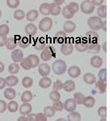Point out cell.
<instances>
[{
	"mask_svg": "<svg viewBox=\"0 0 110 121\" xmlns=\"http://www.w3.org/2000/svg\"><path fill=\"white\" fill-rule=\"evenodd\" d=\"M52 70H53V73L56 74V75H61V74H64L66 72L67 66H66V64L65 63L64 60L57 59L53 63Z\"/></svg>",
	"mask_w": 110,
	"mask_h": 121,
	"instance_id": "1",
	"label": "cell"
},
{
	"mask_svg": "<svg viewBox=\"0 0 110 121\" xmlns=\"http://www.w3.org/2000/svg\"><path fill=\"white\" fill-rule=\"evenodd\" d=\"M104 21L98 16H92L87 20V25L92 31L99 30L103 28Z\"/></svg>",
	"mask_w": 110,
	"mask_h": 121,
	"instance_id": "2",
	"label": "cell"
},
{
	"mask_svg": "<svg viewBox=\"0 0 110 121\" xmlns=\"http://www.w3.org/2000/svg\"><path fill=\"white\" fill-rule=\"evenodd\" d=\"M56 55V51L53 46H45L41 53V59L43 61H49Z\"/></svg>",
	"mask_w": 110,
	"mask_h": 121,
	"instance_id": "3",
	"label": "cell"
},
{
	"mask_svg": "<svg viewBox=\"0 0 110 121\" xmlns=\"http://www.w3.org/2000/svg\"><path fill=\"white\" fill-rule=\"evenodd\" d=\"M53 26V20L50 19L49 17H45L41 20L39 23V29L41 32H48L51 29Z\"/></svg>",
	"mask_w": 110,
	"mask_h": 121,
	"instance_id": "4",
	"label": "cell"
},
{
	"mask_svg": "<svg viewBox=\"0 0 110 121\" xmlns=\"http://www.w3.org/2000/svg\"><path fill=\"white\" fill-rule=\"evenodd\" d=\"M80 10L84 14H91L94 12L95 10V6L92 3V2L89 1V0H86V1H83V3H81L79 7Z\"/></svg>",
	"mask_w": 110,
	"mask_h": 121,
	"instance_id": "5",
	"label": "cell"
},
{
	"mask_svg": "<svg viewBox=\"0 0 110 121\" xmlns=\"http://www.w3.org/2000/svg\"><path fill=\"white\" fill-rule=\"evenodd\" d=\"M14 38L17 42V44L21 48L24 49V48L29 47V44H30V40L28 37H20L17 35V36H14Z\"/></svg>",
	"mask_w": 110,
	"mask_h": 121,
	"instance_id": "6",
	"label": "cell"
},
{
	"mask_svg": "<svg viewBox=\"0 0 110 121\" xmlns=\"http://www.w3.org/2000/svg\"><path fill=\"white\" fill-rule=\"evenodd\" d=\"M76 107H77V104L75 103L73 98H68L63 103V109H65L66 111H69V112L75 111Z\"/></svg>",
	"mask_w": 110,
	"mask_h": 121,
	"instance_id": "7",
	"label": "cell"
},
{
	"mask_svg": "<svg viewBox=\"0 0 110 121\" xmlns=\"http://www.w3.org/2000/svg\"><path fill=\"white\" fill-rule=\"evenodd\" d=\"M74 46L71 43H63L61 44L60 51L62 55H70L73 53Z\"/></svg>",
	"mask_w": 110,
	"mask_h": 121,
	"instance_id": "8",
	"label": "cell"
},
{
	"mask_svg": "<svg viewBox=\"0 0 110 121\" xmlns=\"http://www.w3.org/2000/svg\"><path fill=\"white\" fill-rule=\"evenodd\" d=\"M50 71H51V68H50L49 65L44 63V64H41L38 65V72L40 73L41 76L44 77H47L49 74Z\"/></svg>",
	"mask_w": 110,
	"mask_h": 121,
	"instance_id": "9",
	"label": "cell"
},
{
	"mask_svg": "<svg viewBox=\"0 0 110 121\" xmlns=\"http://www.w3.org/2000/svg\"><path fill=\"white\" fill-rule=\"evenodd\" d=\"M11 56H12V59L13 60V62L17 64V63H20L24 59V53L21 50L15 49L12 52V55Z\"/></svg>",
	"mask_w": 110,
	"mask_h": 121,
	"instance_id": "10",
	"label": "cell"
},
{
	"mask_svg": "<svg viewBox=\"0 0 110 121\" xmlns=\"http://www.w3.org/2000/svg\"><path fill=\"white\" fill-rule=\"evenodd\" d=\"M19 111H20V115L27 116L28 115H29L32 112V111H33V107H32V105L30 103H23L20 107Z\"/></svg>",
	"mask_w": 110,
	"mask_h": 121,
	"instance_id": "11",
	"label": "cell"
},
{
	"mask_svg": "<svg viewBox=\"0 0 110 121\" xmlns=\"http://www.w3.org/2000/svg\"><path fill=\"white\" fill-rule=\"evenodd\" d=\"M76 29V25L74 22L71 20H67L63 25V30L66 33H73Z\"/></svg>",
	"mask_w": 110,
	"mask_h": 121,
	"instance_id": "12",
	"label": "cell"
},
{
	"mask_svg": "<svg viewBox=\"0 0 110 121\" xmlns=\"http://www.w3.org/2000/svg\"><path fill=\"white\" fill-rule=\"evenodd\" d=\"M85 35L90 44L97 43V40L99 39V35L96 31H92V30L88 31V32L86 33Z\"/></svg>",
	"mask_w": 110,
	"mask_h": 121,
	"instance_id": "13",
	"label": "cell"
},
{
	"mask_svg": "<svg viewBox=\"0 0 110 121\" xmlns=\"http://www.w3.org/2000/svg\"><path fill=\"white\" fill-rule=\"evenodd\" d=\"M67 72L71 78H77L81 74V69L78 66H71L68 68Z\"/></svg>",
	"mask_w": 110,
	"mask_h": 121,
	"instance_id": "14",
	"label": "cell"
},
{
	"mask_svg": "<svg viewBox=\"0 0 110 121\" xmlns=\"http://www.w3.org/2000/svg\"><path fill=\"white\" fill-rule=\"evenodd\" d=\"M91 65L94 68H100V67L103 64V59H102L100 56H98V55H95V56H92V59L90 60Z\"/></svg>",
	"mask_w": 110,
	"mask_h": 121,
	"instance_id": "15",
	"label": "cell"
},
{
	"mask_svg": "<svg viewBox=\"0 0 110 121\" xmlns=\"http://www.w3.org/2000/svg\"><path fill=\"white\" fill-rule=\"evenodd\" d=\"M26 58H27L29 64H30L32 68H36V67H37L40 64V59L36 55H29V56H27Z\"/></svg>",
	"mask_w": 110,
	"mask_h": 121,
	"instance_id": "16",
	"label": "cell"
},
{
	"mask_svg": "<svg viewBox=\"0 0 110 121\" xmlns=\"http://www.w3.org/2000/svg\"><path fill=\"white\" fill-rule=\"evenodd\" d=\"M75 83L74 81H73L72 80H68V81H65L62 85V89H64L66 92H72L73 90H74L75 89Z\"/></svg>",
	"mask_w": 110,
	"mask_h": 121,
	"instance_id": "17",
	"label": "cell"
},
{
	"mask_svg": "<svg viewBox=\"0 0 110 121\" xmlns=\"http://www.w3.org/2000/svg\"><path fill=\"white\" fill-rule=\"evenodd\" d=\"M24 31L26 34H28L29 36H34L37 34V28L34 24H28L24 28Z\"/></svg>",
	"mask_w": 110,
	"mask_h": 121,
	"instance_id": "18",
	"label": "cell"
},
{
	"mask_svg": "<svg viewBox=\"0 0 110 121\" xmlns=\"http://www.w3.org/2000/svg\"><path fill=\"white\" fill-rule=\"evenodd\" d=\"M39 12L43 16H49L51 13V7H50V3H42L39 7Z\"/></svg>",
	"mask_w": 110,
	"mask_h": 121,
	"instance_id": "19",
	"label": "cell"
},
{
	"mask_svg": "<svg viewBox=\"0 0 110 121\" xmlns=\"http://www.w3.org/2000/svg\"><path fill=\"white\" fill-rule=\"evenodd\" d=\"M83 81L87 85H93L94 83H96V77L94 74L91 73V72H87L83 76Z\"/></svg>",
	"mask_w": 110,
	"mask_h": 121,
	"instance_id": "20",
	"label": "cell"
},
{
	"mask_svg": "<svg viewBox=\"0 0 110 121\" xmlns=\"http://www.w3.org/2000/svg\"><path fill=\"white\" fill-rule=\"evenodd\" d=\"M100 45L98 43H93V44H88L87 51L92 55H96L100 51Z\"/></svg>",
	"mask_w": 110,
	"mask_h": 121,
	"instance_id": "21",
	"label": "cell"
},
{
	"mask_svg": "<svg viewBox=\"0 0 110 121\" xmlns=\"http://www.w3.org/2000/svg\"><path fill=\"white\" fill-rule=\"evenodd\" d=\"M52 85V81L49 77H44L39 81V86L41 89H48Z\"/></svg>",
	"mask_w": 110,
	"mask_h": 121,
	"instance_id": "22",
	"label": "cell"
},
{
	"mask_svg": "<svg viewBox=\"0 0 110 121\" xmlns=\"http://www.w3.org/2000/svg\"><path fill=\"white\" fill-rule=\"evenodd\" d=\"M5 46H6L7 50H10V51L13 50V51H14V50L16 48V46H18V44H17V42H16V40L15 39L14 37H12V38H9L7 39V42H6Z\"/></svg>",
	"mask_w": 110,
	"mask_h": 121,
	"instance_id": "23",
	"label": "cell"
},
{
	"mask_svg": "<svg viewBox=\"0 0 110 121\" xmlns=\"http://www.w3.org/2000/svg\"><path fill=\"white\" fill-rule=\"evenodd\" d=\"M83 104L85 106V107H87V108H92V107L95 106V104H96V99H95L92 96L85 97Z\"/></svg>",
	"mask_w": 110,
	"mask_h": 121,
	"instance_id": "24",
	"label": "cell"
},
{
	"mask_svg": "<svg viewBox=\"0 0 110 121\" xmlns=\"http://www.w3.org/2000/svg\"><path fill=\"white\" fill-rule=\"evenodd\" d=\"M16 96V92L14 89L8 87L4 90V97L8 100H13Z\"/></svg>",
	"mask_w": 110,
	"mask_h": 121,
	"instance_id": "25",
	"label": "cell"
},
{
	"mask_svg": "<svg viewBox=\"0 0 110 121\" xmlns=\"http://www.w3.org/2000/svg\"><path fill=\"white\" fill-rule=\"evenodd\" d=\"M20 99L24 103H29V102H31L32 99H33V94H32L31 91L29 90L24 91L23 94H21Z\"/></svg>",
	"mask_w": 110,
	"mask_h": 121,
	"instance_id": "26",
	"label": "cell"
},
{
	"mask_svg": "<svg viewBox=\"0 0 110 121\" xmlns=\"http://www.w3.org/2000/svg\"><path fill=\"white\" fill-rule=\"evenodd\" d=\"M46 46V42L45 38H39L37 39L36 43L34 44V48L37 51H43Z\"/></svg>",
	"mask_w": 110,
	"mask_h": 121,
	"instance_id": "27",
	"label": "cell"
},
{
	"mask_svg": "<svg viewBox=\"0 0 110 121\" xmlns=\"http://www.w3.org/2000/svg\"><path fill=\"white\" fill-rule=\"evenodd\" d=\"M5 81H6V85H7L8 87H11V88L16 85L19 82L18 77H16V76H9L5 79Z\"/></svg>",
	"mask_w": 110,
	"mask_h": 121,
	"instance_id": "28",
	"label": "cell"
},
{
	"mask_svg": "<svg viewBox=\"0 0 110 121\" xmlns=\"http://www.w3.org/2000/svg\"><path fill=\"white\" fill-rule=\"evenodd\" d=\"M38 16H39V12L37 10H31L25 15V17L29 21L33 22L38 18Z\"/></svg>",
	"mask_w": 110,
	"mask_h": 121,
	"instance_id": "29",
	"label": "cell"
},
{
	"mask_svg": "<svg viewBox=\"0 0 110 121\" xmlns=\"http://www.w3.org/2000/svg\"><path fill=\"white\" fill-rule=\"evenodd\" d=\"M88 43L87 42H78L74 45V48L77 51L79 52H85L87 51Z\"/></svg>",
	"mask_w": 110,
	"mask_h": 121,
	"instance_id": "30",
	"label": "cell"
},
{
	"mask_svg": "<svg viewBox=\"0 0 110 121\" xmlns=\"http://www.w3.org/2000/svg\"><path fill=\"white\" fill-rule=\"evenodd\" d=\"M55 39L57 43H60V44L65 43V42L66 40V33L64 31H59V32L56 33Z\"/></svg>",
	"mask_w": 110,
	"mask_h": 121,
	"instance_id": "31",
	"label": "cell"
},
{
	"mask_svg": "<svg viewBox=\"0 0 110 121\" xmlns=\"http://www.w3.org/2000/svg\"><path fill=\"white\" fill-rule=\"evenodd\" d=\"M61 14H62L63 17L66 18V19H71V18L74 17V13H73L71 12L70 8L68 7V6H66L63 7V9L61 10Z\"/></svg>",
	"mask_w": 110,
	"mask_h": 121,
	"instance_id": "32",
	"label": "cell"
},
{
	"mask_svg": "<svg viewBox=\"0 0 110 121\" xmlns=\"http://www.w3.org/2000/svg\"><path fill=\"white\" fill-rule=\"evenodd\" d=\"M67 121H81V115L77 111H71L67 116Z\"/></svg>",
	"mask_w": 110,
	"mask_h": 121,
	"instance_id": "33",
	"label": "cell"
},
{
	"mask_svg": "<svg viewBox=\"0 0 110 121\" xmlns=\"http://www.w3.org/2000/svg\"><path fill=\"white\" fill-rule=\"evenodd\" d=\"M95 85H96V88L100 94H104L106 91V87H107L106 82H104V81H96Z\"/></svg>",
	"mask_w": 110,
	"mask_h": 121,
	"instance_id": "34",
	"label": "cell"
},
{
	"mask_svg": "<svg viewBox=\"0 0 110 121\" xmlns=\"http://www.w3.org/2000/svg\"><path fill=\"white\" fill-rule=\"evenodd\" d=\"M7 109L10 112L14 113V112H16V111H18L19 105L16 101H13V100H12V101L9 102L7 104Z\"/></svg>",
	"mask_w": 110,
	"mask_h": 121,
	"instance_id": "35",
	"label": "cell"
},
{
	"mask_svg": "<svg viewBox=\"0 0 110 121\" xmlns=\"http://www.w3.org/2000/svg\"><path fill=\"white\" fill-rule=\"evenodd\" d=\"M84 98H85L84 94H82V93H80V92H77L74 94L73 99L77 105L78 104H79V105H81V104H83V100H84Z\"/></svg>",
	"mask_w": 110,
	"mask_h": 121,
	"instance_id": "36",
	"label": "cell"
},
{
	"mask_svg": "<svg viewBox=\"0 0 110 121\" xmlns=\"http://www.w3.org/2000/svg\"><path fill=\"white\" fill-rule=\"evenodd\" d=\"M43 114L45 115L46 117H49V118H51V117L54 116L55 115V111L54 109L52 107V106H47L44 108V112Z\"/></svg>",
	"mask_w": 110,
	"mask_h": 121,
	"instance_id": "37",
	"label": "cell"
},
{
	"mask_svg": "<svg viewBox=\"0 0 110 121\" xmlns=\"http://www.w3.org/2000/svg\"><path fill=\"white\" fill-rule=\"evenodd\" d=\"M97 14H98V17L102 19V18H106L107 16V7L104 6V5H101L98 7L97 9Z\"/></svg>",
	"mask_w": 110,
	"mask_h": 121,
	"instance_id": "38",
	"label": "cell"
},
{
	"mask_svg": "<svg viewBox=\"0 0 110 121\" xmlns=\"http://www.w3.org/2000/svg\"><path fill=\"white\" fill-rule=\"evenodd\" d=\"M50 7H51V13L52 16H58L61 12V8L60 6L55 4V3H50Z\"/></svg>",
	"mask_w": 110,
	"mask_h": 121,
	"instance_id": "39",
	"label": "cell"
},
{
	"mask_svg": "<svg viewBox=\"0 0 110 121\" xmlns=\"http://www.w3.org/2000/svg\"><path fill=\"white\" fill-rule=\"evenodd\" d=\"M20 65L18 64H16V63H13V64H10L8 66V72H10L12 75H15V74L18 73L19 71H20Z\"/></svg>",
	"mask_w": 110,
	"mask_h": 121,
	"instance_id": "40",
	"label": "cell"
},
{
	"mask_svg": "<svg viewBox=\"0 0 110 121\" xmlns=\"http://www.w3.org/2000/svg\"><path fill=\"white\" fill-rule=\"evenodd\" d=\"M33 84V81L30 77H25L22 80V85L26 89H29L32 87Z\"/></svg>",
	"mask_w": 110,
	"mask_h": 121,
	"instance_id": "41",
	"label": "cell"
},
{
	"mask_svg": "<svg viewBox=\"0 0 110 121\" xmlns=\"http://www.w3.org/2000/svg\"><path fill=\"white\" fill-rule=\"evenodd\" d=\"M98 77H99V81L106 82L107 81V69L106 68H103V69H100L99 71Z\"/></svg>",
	"mask_w": 110,
	"mask_h": 121,
	"instance_id": "42",
	"label": "cell"
},
{
	"mask_svg": "<svg viewBox=\"0 0 110 121\" xmlns=\"http://www.w3.org/2000/svg\"><path fill=\"white\" fill-rule=\"evenodd\" d=\"M20 67L23 68V69L24 70H30L32 69L31 68V65L29 64V62L28 61L27 58H24L20 62Z\"/></svg>",
	"mask_w": 110,
	"mask_h": 121,
	"instance_id": "43",
	"label": "cell"
},
{
	"mask_svg": "<svg viewBox=\"0 0 110 121\" xmlns=\"http://www.w3.org/2000/svg\"><path fill=\"white\" fill-rule=\"evenodd\" d=\"M13 16H14L15 19L18 20H21L25 17V14H24V11L20 10V9L15 11L14 15H13Z\"/></svg>",
	"mask_w": 110,
	"mask_h": 121,
	"instance_id": "44",
	"label": "cell"
},
{
	"mask_svg": "<svg viewBox=\"0 0 110 121\" xmlns=\"http://www.w3.org/2000/svg\"><path fill=\"white\" fill-rule=\"evenodd\" d=\"M97 113L101 118H106V117H107V115H108L107 107H104V106H103V107H100L98 108Z\"/></svg>",
	"mask_w": 110,
	"mask_h": 121,
	"instance_id": "45",
	"label": "cell"
},
{
	"mask_svg": "<svg viewBox=\"0 0 110 121\" xmlns=\"http://www.w3.org/2000/svg\"><path fill=\"white\" fill-rule=\"evenodd\" d=\"M10 28L7 25H0V35L1 36H7L9 33Z\"/></svg>",
	"mask_w": 110,
	"mask_h": 121,
	"instance_id": "46",
	"label": "cell"
},
{
	"mask_svg": "<svg viewBox=\"0 0 110 121\" xmlns=\"http://www.w3.org/2000/svg\"><path fill=\"white\" fill-rule=\"evenodd\" d=\"M49 98L52 100L53 102H56V101H59L61 98V95L57 91H51L49 94Z\"/></svg>",
	"mask_w": 110,
	"mask_h": 121,
	"instance_id": "47",
	"label": "cell"
},
{
	"mask_svg": "<svg viewBox=\"0 0 110 121\" xmlns=\"http://www.w3.org/2000/svg\"><path fill=\"white\" fill-rule=\"evenodd\" d=\"M55 111H61L63 110V103L60 101L53 102V106H52Z\"/></svg>",
	"mask_w": 110,
	"mask_h": 121,
	"instance_id": "48",
	"label": "cell"
},
{
	"mask_svg": "<svg viewBox=\"0 0 110 121\" xmlns=\"http://www.w3.org/2000/svg\"><path fill=\"white\" fill-rule=\"evenodd\" d=\"M7 5L10 7V8L15 9L19 7V5H20V1H19V0H7Z\"/></svg>",
	"mask_w": 110,
	"mask_h": 121,
	"instance_id": "49",
	"label": "cell"
},
{
	"mask_svg": "<svg viewBox=\"0 0 110 121\" xmlns=\"http://www.w3.org/2000/svg\"><path fill=\"white\" fill-rule=\"evenodd\" d=\"M62 85L63 83L61 82L60 80H57L55 82H53V91H57L58 92L59 90H61L62 89Z\"/></svg>",
	"mask_w": 110,
	"mask_h": 121,
	"instance_id": "50",
	"label": "cell"
},
{
	"mask_svg": "<svg viewBox=\"0 0 110 121\" xmlns=\"http://www.w3.org/2000/svg\"><path fill=\"white\" fill-rule=\"evenodd\" d=\"M67 6H68L69 8L71 10V12L73 13H74V14H75V13L79 10V4H78L77 3H74V2H71V3H70L69 5H67Z\"/></svg>",
	"mask_w": 110,
	"mask_h": 121,
	"instance_id": "51",
	"label": "cell"
},
{
	"mask_svg": "<svg viewBox=\"0 0 110 121\" xmlns=\"http://www.w3.org/2000/svg\"><path fill=\"white\" fill-rule=\"evenodd\" d=\"M37 121H47V117L43 113H38L36 115Z\"/></svg>",
	"mask_w": 110,
	"mask_h": 121,
	"instance_id": "52",
	"label": "cell"
},
{
	"mask_svg": "<svg viewBox=\"0 0 110 121\" xmlns=\"http://www.w3.org/2000/svg\"><path fill=\"white\" fill-rule=\"evenodd\" d=\"M7 110V103L3 100L0 99V113L5 112Z\"/></svg>",
	"mask_w": 110,
	"mask_h": 121,
	"instance_id": "53",
	"label": "cell"
},
{
	"mask_svg": "<svg viewBox=\"0 0 110 121\" xmlns=\"http://www.w3.org/2000/svg\"><path fill=\"white\" fill-rule=\"evenodd\" d=\"M7 39V36H1V35H0V47L5 46Z\"/></svg>",
	"mask_w": 110,
	"mask_h": 121,
	"instance_id": "54",
	"label": "cell"
},
{
	"mask_svg": "<svg viewBox=\"0 0 110 121\" xmlns=\"http://www.w3.org/2000/svg\"><path fill=\"white\" fill-rule=\"evenodd\" d=\"M26 117H27V121H37L36 114H33V113H30V114L28 115Z\"/></svg>",
	"mask_w": 110,
	"mask_h": 121,
	"instance_id": "55",
	"label": "cell"
},
{
	"mask_svg": "<svg viewBox=\"0 0 110 121\" xmlns=\"http://www.w3.org/2000/svg\"><path fill=\"white\" fill-rule=\"evenodd\" d=\"M5 87H6V81L4 78L0 77V90L3 89Z\"/></svg>",
	"mask_w": 110,
	"mask_h": 121,
	"instance_id": "56",
	"label": "cell"
},
{
	"mask_svg": "<svg viewBox=\"0 0 110 121\" xmlns=\"http://www.w3.org/2000/svg\"><path fill=\"white\" fill-rule=\"evenodd\" d=\"M92 2V3L93 5H97V6H101L102 4H103V3H104V1L103 0H93V1H91Z\"/></svg>",
	"mask_w": 110,
	"mask_h": 121,
	"instance_id": "57",
	"label": "cell"
},
{
	"mask_svg": "<svg viewBox=\"0 0 110 121\" xmlns=\"http://www.w3.org/2000/svg\"><path fill=\"white\" fill-rule=\"evenodd\" d=\"M53 3H55V4H57V5H58V6H60L61 4L64 3V1H63V0H55V1L53 2Z\"/></svg>",
	"mask_w": 110,
	"mask_h": 121,
	"instance_id": "58",
	"label": "cell"
},
{
	"mask_svg": "<svg viewBox=\"0 0 110 121\" xmlns=\"http://www.w3.org/2000/svg\"><path fill=\"white\" fill-rule=\"evenodd\" d=\"M18 121H27V117L24 115H21L20 117H19Z\"/></svg>",
	"mask_w": 110,
	"mask_h": 121,
	"instance_id": "59",
	"label": "cell"
},
{
	"mask_svg": "<svg viewBox=\"0 0 110 121\" xmlns=\"http://www.w3.org/2000/svg\"><path fill=\"white\" fill-rule=\"evenodd\" d=\"M4 68H5V66H4V64H3V63L0 62V73L4 71Z\"/></svg>",
	"mask_w": 110,
	"mask_h": 121,
	"instance_id": "60",
	"label": "cell"
},
{
	"mask_svg": "<svg viewBox=\"0 0 110 121\" xmlns=\"http://www.w3.org/2000/svg\"><path fill=\"white\" fill-rule=\"evenodd\" d=\"M106 45H107V42H104V44H103V46H102V47H103L104 51L105 52V53L107 52V49H106Z\"/></svg>",
	"mask_w": 110,
	"mask_h": 121,
	"instance_id": "61",
	"label": "cell"
},
{
	"mask_svg": "<svg viewBox=\"0 0 110 121\" xmlns=\"http://www.w3.org/2000/svg\"><path fill=\"white\" fill-rule=\"evenodd\" d=\"M56 121H66V120H65L64 118H59V119H57Z\"/></svg>",
	"mask_w": 110,
	"mask_h": 121,
	"instance_id": "62",
	"label": "cell"
},
{
	"mask_svg": "<svg viewBox=\"0 0 110 121\" xmlns=\"http://www.w3.org/2000/svg\"><path fill=\"white\" fill-rule=\"evenodd\" d=\"M100 121H107V120H106V118H101Z\"/></svg>",
	"mask_w": 110,
	"mask_h": 121,
	"instance_id": "63",
	"label": "cell"
},
{
	"mask_svg": "<svg viewBox=\"0 0 110 121\" xmlns=\"http://www.w3.org/2000/svg\"><path fill=\"white\" fill-rule=\"evenodd\" d=\"M1 16H2V12H1V10H0V18H1Z\"/></svg>",
	"mask_w": 110,
	"mask_h": 121,
	"instance_id": "64",
	"label": "cell"
}]
</instances>
